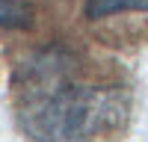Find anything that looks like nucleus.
Returning a JSON list of instances; mask_svg holds the SVG:
<instances>
[{
  "label": "nucleus",
  "mask_w": 148,
  "mask_h": 142,
  "mask_svg": "<svg viewBox=\"0 0 148 142\" xmlns=\"http://www.w3.org/2000/svg\"><path fill=\"white\" fill-rule=\"evenodd\" d=\"M12 110L33 142H101L125 130L130 95L116 83L83 80L68 53L45 51L18 68Z\"/></svg>",
  "instance_id": "1"
},
{
  "label": "nucleus",
  "mask_w": 148,
  "mask_h": 142,
  "mask_svg": "<svg viewBox=\"0 0 148 142\" xmlns=\"http://www.w3.org/2000/svg\"><path fill=\"white\" fill-rule=\"evenodd\" d=\"M121 12H148V0H86V15L92 21L113 18Z\"/></svg>",
  "instance_id": "2"
},
{
  "label": "nucleus",
  "mask_w": 148,
  "mask_h": 142,
  "mask_svg": "<svg viewBox=\"0 0 148 142\" xmlns=\"http://www.w3.org/2000/svg\"><path fill=\"white\" fill-rule=\"evenodd\" d=\"M33 24L30 0H0V30H24Z\"/></svg>",
  "instance_id": "3"
}]
</instances>
